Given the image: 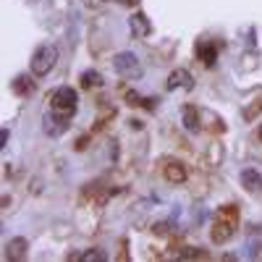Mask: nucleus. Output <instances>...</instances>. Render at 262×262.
<instances>
[{
	"label": "nucleus",
	"instance_id": "1",
	"mask_svg": "<svg viewBox=\"0 0 262 262\" xmlns=\"http://www.w3.org/2000/svg\"><path fill=\"white\" fill-rule=\"evenodd\" d=\"M236 226H238V207L236 205H223L221 210H217L212 226H210V242L212 244H226L233 236Z\"/></svg>",
	"mask_w": 262,
	"mask_h": 262
},
{
	"label": "nucleus",
	"instance_id": "2",
	"mask_svg": "<svg viewBox=\"0 0 262 262\" xmlns=\"http://www.w3.org/2000/svg\"><path fill=\"white\" fill-rule=\"evenodd\" d=\"M76 102H79V97L71 86H60V90H55L53 97H50V111H53L55 118L69 121L76 113Z\"/></svg>",
	"mask_w": 262,
	"mask_h": 262
},
{
	"label": "nucleus",
	"instance_id": "3",
	"mask_svg": "<svg viewBox=\"0 0 262 262\" xmlns=\"http://www.w3.org/2000/svg\"><path fill=\"white\" fill-rule=\"evenodd\" d=\"M55 60H58V50H55L53 45H42V48L34 50V55H32V60H29V71H32L37 79H42V76H48V74L53 71Z\"/></svg>",
	"mask_w": 262,
	"mask_h": 262
},
{
	"label": "nucleus",
	"instance_id": "4",
	"mask_svg": "<svg viewBox=\"0 0 262 262\" xmlns=\"http://www.w3.org/2000/svg\"><path fill=\"white\" fill-rule=\"evenodd\" d=\"M163 176H165V181L168 184H184L186 181V176H189V173H186V165L184 163H179V160H165L163 163Z\"/></svg>",
	"mask_w": 262,
	"mask_h": 262
},
{
	"label": "nucleus",
	"instance_id": "5",
	"mask_svg": "<svg viewBox=\"0 0 262 262\" xmlns=\"http://www.w3.org/2000/svg\"><path fill=\"white\" fill-rule=\"evenodd\" d=\"M116 71L121 76H139L142 66L131 53H121V55H116Z\"/></svg>",
	"mask_w": 262,
	"mask_h": 262
},
{
	"label": "nucleus",
	"instance_id": "6",
	"mask_svg": "<svg viewBox=\"0 0 262 262\" xmlns=\"http://www.w3.org/2000/svg\"><path fill=\"white\" fill-rule=\"evenodd\" d=\"M27 249H29V242H27V238H21V236H16V238H11V242L6 244L3 257H6L8 262H18V259L27 257Z\"/></svg>",
	"mask_w": 262,
	"mask_h": 262
},
{
	"label": "nucleus",
	"instance_id": "7",
	"mask_svg": "<svg viewBox=\"0 0 262 262\" xmlns=\"http://www.w3.org/2000/svg\"><path fill=\"white\" fill-rule=\"evenodd\" d=\"M196 60H200L202 66H215L217 60V48L210 45V42H196Z\"/></svg>",
	"mask_w": 262,
	"mask_h": 262
},
{
	"label": "nucleus",
	"instance_id": "8",
	"mask_svg": "<svg viewBox=\"0 0 262 262\" xmlns=\"http://www.w3.org/2000/svg\"><path fill=\"white\" fill-rule=\"evenodd\" d=\"M179 86H186V90H191V86H194L191 74H189V71H184V69L173 71V74L168 76V90H170V92H173V90H179Z\"/></svg>",
	"mask_w": 262,
	"mask_h": 262
},
{
	"label": "nucleus",
	"instance_id": "9",
	"mask_svg": "<svg viewBox=\"0 0 262 262\" xmlns=\"http://www.w3.org/2000/svg\"><path fill=\"white\" fill-rule=\"evenodd\" d=\"M242 186L247 191H262V173L254 170V168H247L242 173Z\"/></svg>",
	"mask_w": 262,
	"mask_h": 262
},
{
	"label": "nucleus",
	"instance_id": "10",
	"mask_svg": "<svg viewBox=\"0 0 262 262\" xmlns=\"http://www.w3.org/2000/svg\"><path fill=\"white\" fill-rule=\"evenodd\" d=\"M32 76H34V74H32ZM32 76H16V79H13V92L21 95V97H29V95L34 92V86H37V84L32 81Z\"/></svg>",
	"mask_w": 262,
	"mask_h": 262
},
{
	"label": "nucleus",
	"instance_id": "11",
	"mask_svg": "<svg viewBox=\"0 0 262 262\" xmlns=\"http://www.w3.org/2000/svg\"><path fill=\"white\" fill-rule=\"evenodd\" d=\"M131 29H134L137 37H147V34H149V21H147L142 13H137L134 18H131Z\"/></svg>",
	"mask_w": 262,
	"mask_h": 262
},
{
	"label": "nucleus",
	"instance_id": "12",
	"mask_svg": "<svg viewBox=\"0 0 262 262\" xmlns=\"http://www.w3.org/2000/svg\"><path fill=\"white\" fill-rule=\"evenodd\" d=\"M184 123L191 131H200V121H196V107H184Z\"/></svg>",
	"mask_w": 262,
	"mask_h": 262
},
{
	"label": "nucleus",
	"instance_id": "13",
	"mask_svg": "<svg viewBox=\"0 0 262 262\" xmlns=\"http://www.w3.org/2000/svg\"><path fill=\"white\" fill-rule=\"evenodd\" d=\"M69 259H84V262H100V259H105V254H102V252H97V249H90V252H81V254H71Z\"/></svg>",
	"mask_w": 262,
	"mask_h": 262
},
{
	"label": "nucleus",
	"instance_id": "14",
	"mask_svg": "<svg viewBox=\"0 0 262 262\" xmlns=\"http://www.w3.org/2000/svg\"><path fill=\"white\" fill-rule=\"evenodd\" d=\"M100 84V74L97 71H86V74H81V86L84 90H90V86H97Z\"/></svg>",
	"mask_w": 262,
	"mask_h": 262
},
{
	"label": "nucleus",
	"instance_id": "15",
	"mask_svg": "<svg viewBox=\"0 0 262 262\" xmlns=\"http://www.w3.org/2000/svg\"><path fill=\"white\" fill-rule=\"evenodd\" d=\"M210 252H202V249H196V247H189L186 252H181V259H207Z\"/></svg>",
	"mask_w": 262,
	"mask_h": 262
},
{
	"label": "nucleus",
	"instance_id": "16",
	"mask_svg": "<svg viewBox=\"0 0 262 262\" xmlns=\"http://www.w3.org/2000/svg\"><path fill=\"white\" fill-rule=\"evenodd\" d=\"M118 3H123V6H137L139 0H118Z\"/></svg>",
	"mask_w": 262,
	"mask_h": 262
},
{
	"label": "nucleus",
	"instance_id": "17",
	"mask_svg": "<svg viewBox=\"0 0 262 262\" xmlns=\"http://www.w3.org/2000/svg\"><path fill=\"white\" fill-rule=\"evenodd\" d=\"M259 139H262V126H259Z\"/></svg>",
	"mask_w": 262,
	"mask_h": 262
}]
</instances>
